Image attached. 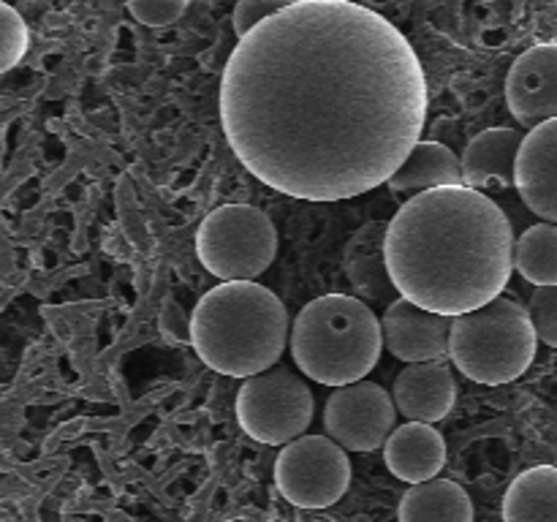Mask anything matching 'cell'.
Returning a JSON list of instances; mask_svg holds the SVG:
<instances>
[{
  "label": "cell",
  "mask_w": 557,
  "mask_h": 522,
  "mask_svg": "<svg viewBox=\"0 0 557 522\" xmlns=\"http://www.w3.org/2000/svg\"><path fill=\"white\" fill-rule=\"evenodd\" d=\"M428 117L411 41L346 0L288 3L239 38L221 123L245 169L283 196L343 201L386 185Z\"/></svg>",
  "instance_id": "cell-1"
},
{
  "label": "cell",
  "mask_w": 557,
  "mask_h": 522,
  "mask_svg": "<svg viewBox=\"0 0 557 522\" xmlns=\"http://www.w3.org/2000/svg\"><path fill=\"white\" fill-rule=\"evenodd\" d=\"M506 212L471 188L413 196L386 223V266L397 294L430 313H473L495 302L515 272Z\"/></svg>",
  "instance_id": "cell-2"
},
{
  "label": "cell",
  "mask_w": 557,
  "mask_h": 522,
  "mask_svg": "<svg viewBox=\"0 0 557 522\" xmlns=\"http://www.w3.org/2000/svg\"><path fill=\"white\" fill-rule=\"evenodd\" d=\"M288 340L286 304L261 283H221L190 315V343L207 368L232 378L272 370Z\"/></svg>",
  "instance_id": "cell-3"
},
{
  "label": "cell",
  "mask_w": 557,
  "mask_h": 522,
  "mask_svg": "<svg viewBox=\"0 0 557 522\" xmlns=\"http://www.w3.org/2000/svg\"><path fill=\"white\" fill-rule=\"evenodd\" d=\"M384 330L368 302L348 294H326L297 313L292 353L308 378L324 386H351L379 364Z\"/></svg>",
  "instance_id": "cell-4"
},
{
  "label": "cell",
  "mask_w": 557,
  "mask_h": 522,
  "mask_svg": "<svg viewBox=\"0 0 557 522\" xmlns=\"http://www.w3.org/2000/svg\"><path fill=\"white\" fill-rule=\"evenodd\" d=\"M536 343L528 308L498 297L473 313L451 319L449 359L466 378L498 386L517 381L531 368Z\"/></svg>",
  "instance_id": "cell-5"
},
{
  "label": "cell",
  "mask_w": 557,
  "mask_h": 522,
  "mask_svg": "<svg viewBox=\"0 0 557 522\" xmlns=\"http://www.w3.org/2000/svg\"><path fill=\"white\" fill-rule=\"evenodd\" d=\"M199 261L226 283H250L270 270L277 253V232L270 217L250 204H223L196 232Z\"/></svg>",
  "instance_id": "cell-6"
},
{
  "label": "cell",
  "mask_w": 557,
  "mask_h": 522,
  "mask_svg": "<svg viewBox=\"0 0 557 522\" xmlns=\"http://www.w3.org/2000/svg\"><path fill=\"white\" fill-rule=\"evenodd\" d=\"M313 408V391L302 375L275 364L243 384L237 395V422L259 444L288 446L310 427Z\"/></svg>",
  "instance_id": "cell-7"
},
{
  "label": "cell",
  "mask_w": 557,
  "mask_h": 522,
  "mask_svg": "<svg viewBox=\"0 0 557 522\" xmlns=\"http://www.w3.org/2000/svg\"><path fill=\"white\" fill-rule=\"evenodd\" d=\"M275 484L283 498L299 509H326L346 495L351 460L326 435H302L277 455Z\"/></svg>",
  "instance_id": "cell-8"
},
{
  "label": "cell",
  "mask_w": 557,
  "mask_h": 522,
  "mask_svg": "<svg viewBox=\"0 0 557 522\" xmlns=\"http://www.w3.org/2000/svg\"><path fill=\"white\" fill-rule=\"evenodd\" d=\"M397 406L384 386L373 381L341 386L324 408V427L335 444L348 451H373L395 433Z\"/></svg>",
  "instance_id": "cell-9"
},
{
  "label": "cell",
  "mask_w": 557,
  "mask_h": 522,
  "mask_svg": "<svg viewBox=\"0 0 557 522\" xmlns=\"http://www.w3.org/2000/svg\"><path fill=\"white\" fill-rule=\"evenodd\" d=\"M506 101L528 130L557 120V44H536L515 60L506 79Z\"/></svg>",
  "instance_id": "cell-10"
},
{
  "label": "cell",
  "mask_w": 557,
  "mask_h": 522,
  "mask_svg": "<svg viewBox=\"0 0 557 522\" xmlns=\"http://www.w3.org/2000/svg\"><path fill=\"white\" fill-rule=\"evenodd\" d=\"M381 330H384V346L389 348L392 357L408 364L441 362L449 357V315L430 313L406 297H397L395 302L386 304L381 315Z\"/></svg>",
  "instance_id": "cell-11"
},
{
  "label": "cell",
  "mask_w": 557,
  "mask_h": 522,
  "mask_svg": "<svg viewBox=\"0 0 557 522\" xmlns=\"http://www.w3.org/2000/svg\"><path fill=\"white\" fill-rule=\"evenodd\" d=\"M517 194L544 223H557V120L528 130L517 161Z\"/></svg>",
  "instance_id": "cell-12"
},
{
  "label": "cell",
  "mask_w": 557,
  "mask_h": 522,
  "mask_svg": "<svg viewBox=\"0 0 557 522\" xmlns=\"http://www.w3.org/2000/svg\"><path fill=\"white\" fill-rule=\"evenodd\" d=\"M392 400H395L397 413H403L408 422L435 424L455 408V375L444 362L408 364L397 375Z\"/></svg>",
  "instance_id": "cell-13"
},
{
  "label": "cell",
  "mask_w": 557,
  "mask_h": 522,
  "mask_svg": "<svg viewBox=\"0 0 557 522\" xmlns=\"http://www.w3.org/2000/svg\"><path fill=\"white\" fill-rule=\"evenodd\" d=\"M522 130L490 128L468 141L462 152V179L466 188H517V161L522 150Z\"/></svg>",
  "instance_id": "cell-14"
},
{
  "label": "cell",
  "mask_w": 557,
  "mask_h": 522,
  "mask_svg": "<svg viewBox=\"0 0 557 522\" xmlns=\"http://www.w3.org/2000/svg\"><path fill=\"white\" fill-rule=\"evenodd\" d=\"M384 460L386 468L411 487L433 482L446 465V440L433 424H400L386 440Z\"/></svg>",
  "instance_id": "cell-15"
},
{
  "label": "cell",
  "mask_w": 557,
  "mask_h": 522,
  "mask_svg": "<svg viewBox=\"0 0 557 522\" xmlns=\"http://www.w3.org/2000/svg\"><path fill=\"white\" fill-rule=\"evenodd\" d=\"M389 190L403 196H422L441 188H462V161L441 141H419L411 156L406 158L395 177L389 179Z\"/></svg>",
  "instance_id": "cell-16"
},
{
  "label": "cell",
  "mask_w": 557,
  "mask_h": 522,
  "mask_svg": "<svg viewBox=\"0 0 557 522\" xmlns=\"http://www.w3.org/2000/svg\"><path fill=\"white\" fill-rule=\"evenodd\" d=\"M400 522H473V500L449 478L413 484L400 500Z\"/></svg>",
  "instance_id": "cell-17"
},
{
  "label": "cell",
  "mask_w": 557,
  "mask_h": 522,
  "mask_svg": "<svg viewBox=\"0 0 557 522\" xmlns=\"http://www.w3.org/2000/svg\"><path fill=\"white\" fill-rule=\"evenodd\" d=\"M504 522H557V468L536 465L511 482L504 498Z\"/></svg>",
  "instance_id": "cell-18"
},
{
  "label": "cell",
  "mask_w": 557,
  "mask_h": 522,
  "mask_svg": "<svg viewBox=\"0 0 557 522\" xmlns=\"http://www.w3.org/2000/svg\"><path fill=\"white\" fill-rule=\"evenodd\" d=\"M515 270L536 288L557 286V223H536L517 237Z\"/></svg>",
  "instance_id": "cell-19"
},
{
  "label": "cell",
  "mask_w": 557,
  "mask_h": 522,
  "mask_svg": "<svg viewBox=\"0 0 557 522\" xmlns=\"http://www.w3.org/2000/svg\"><path fill=\"white\" fill-rule=\"evenodd\" d=\"M27 49V27L9 3H0V69H14Z\"/></svg>",
  "instance_id": "cell-20"
},
{
  "label": "cell",
  "mask_w": 557,
  "mask_h": 522,
  "mask_svg": "<svg viewBox=\"0 0 557 522\" xmlns=\"http://www.w3.org/2000/svg\"><path fill=\"white\" fill-rule=\"evenodd\" d=\"M539 340L557 348V286L533 288L531 304H528Z\"/></svg>",
  "instance_id": "cell-21"
},
{
  "label": "cell",
  "mask_w": 557,
  "mask_h": 522,
  "mask_svg": "<svg viewBox=\"0 0 557 522\" xmlns=\"http://www.w3.org/2000/svg\"><path fill=\"white\" fill-rule=\"evenodd\" d=\"M185 0H131L128 11L147 27H166L185 14Z\"/></svg>",
  "instance_id": "cell-22"
},
{
  "label": "cell",
  "mask_w": 557,
  "mask_h": 522,
  "mask_svg": "<svg viewBox=\"0 0 557 522\" xmlns=\"http://www.w3.org/2000/svg\"><path fill=\"white\" fill-rule=\"evenodd\" d=\"M288 3H267V0H243V3L234 5V30L239 38L250 36L261 22H267L270 16H275L277 11L286 9Z\"/></svg>",
  "instance_id": "cell-23"
}]
</instances>
